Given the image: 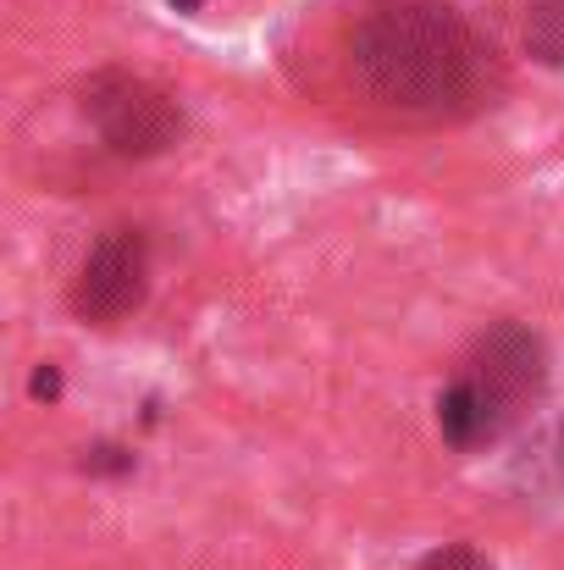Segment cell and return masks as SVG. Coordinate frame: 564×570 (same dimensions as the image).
Segmentation results:
<instances>
[{"label": "cell", "mask_w": 564, "mask_h": 570, "mask_svg": "<svg viewBox=\"0 0 564 570\" xmlns=\"http://www.w3.org/2000/svg\"><path fill=\"white\" fill-rule=\"evenodd\" d=\"M355 67L382 106L448 117L493 89V50L443 6H387L355 39Z\"/></svg>", "instance_id": "obj_1"}, {"label": "cell", "mask_w": 564, "mask_h": 570, "mask_svg": "<svg viewBox=\"0 0 564 570\" xmlns=\"http://www.w3.org/2000/svg\"><path fill=\"white\" fill-rule=\"evenodd\" d=\"M548 366H543V344L526 327H493L454 382L437 393V432L448 449H482L498 443L543 393Z\"/></svg>", "instance_id": "obj_2"}, {"label": "cell", "mask_w": 564, "mask_h": 570, "mask_svg": "<svg viewBox=\"0 0 564 570\" xmlns=\"http://www.w3.org/2000/svg\"><path fill=\"white\" fill-rule=\"evenodd\" d=\"M145 277H150V249H145V233L139 227H111L95 249H89V261H83V272H78V283H72V311L83 316V322H122L128 311H139V299H145Z\"/></svg>", "instance_id": "obj_3"}, {"label": "cell", "mask_w": 564, "mask_h": 570, "mask_svg": "<svg viewBox=\"0 0 564 570\" xmlns=\"http://www.w3.org/2000/svg\"><path fill=\"white\" fill-rule=\"evenodd\" d=\"M89 117L106 134V145L122 156H150L178 134V106L167 95H156L150 83L122 78V72H106L89 83Z\"/></svg>", "instance_id": "obj_4"}, {"label": "cell", "mask_w": 564, "mask_h": 570, "mask_svg": "<svg viewBox=\"0 0 564 570\" xmlns=\"http://www.w3.org/2000/svg\"><path fill=\"white\" fill-rule=\"evenodd\" d=\"M415 570H493V560H487L482 549H471V543H448V549L426 554Z\"/></svg>", "instance_id": "obj_5"}, {"label": "cell", "mask_w": 564, "mask_h": 570, "mask_svg": "<svg viewBox=\"0 0 564 570\" xmlns=\"http://www.w3.org/2000/svg\"><path fill=\"white\" fill-rule=\"evenodd\" d=\"M28 387H33V399H56V393H61V377H56V366H39Z\"/></svg>", "instance_id": "obj_6"}, {"label": "cell", "mask_w": 564, "mask_h": 570, "mask_svg": "<svg viewBox=\"0 0 564 570\" xmlns=\"http://www.w3.org/2000/svg\"><path fill=\"white\" fill-rule=\"evenodd\" d=\"M172 6H178V11H194V6H199V0H172Z\"/></svg>", "instance_id": "obj_7"}]
</instances>
